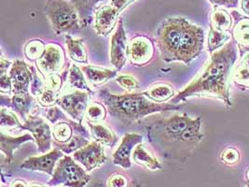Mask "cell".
I'll return each instance as SVG.
<instances>
[{"label":"cell","mask_w":249,"mask_h":187,"mask_svg":"<svg viewBox=\"0 0 249 187\" xmlns=\"http://www.w3.org/2000/svg\"><path fill=\"white\" fill-rule=\"evenodd\" d=\"M135 1L136 0H111V5L121 13V12L124 10L127 6H129L131 3Z\"/></svg>","instance_id":"b9f144b4"},{"label":"cell","mask_w":249,"mask_h":187,"mask_svg":"<svg viewBox=\"0 0 249 187\" xmlns=\"http://www.w3.org/2000/svg\"><path fill=\"white\" fill-rule=\"evenodd\" d=\"M133 180L121 172H114L107 177L106 187H130Z\"/></svg>","instance_id":"e575fe53"},{"label":"cell","mask_w":249,"mask_h":187,"mask_svg":"<svg viewBox=\"0 0 249 187\" xmlns=\"http://www.w3.org/2000/svg\"><path fill=\"white\" fill-rule=\"evenodd\" d=\"M155 55L154 42L144 35H136L128 42L127 58L129 62L136 66L143 67L147 65Z\"/></svg>","instance_id":"ba28073f"},{"label":"cell","mask_w":249,"mask_h":187,"mask_svg":"<svg viewBox=\"0 0 249 187\" xmlns=\"http://www.w3.org/2000/svg\"><path fill=\"white\" fill-rule=\"evenodd\" d=\"M90 143L89 140L83 136L80 135H74L73 138L67 143L64 144H56L57 148L60 149L65 154H73L74 152L79 151V149L83 148L84 146L88 145Z\"/></svg>","instance_id":"4dcf8cb0"},{"label":"cell","mask_w":249,"mask_h":187,"mask_svg":"<svg viewBox=\"0 0 249 187\" xmlns=\"http://www.w3.org/2000/svg\"><path fill=\"white\" fill-rule=\"evenodd\" d=\"M232 80L239 87L249 88V68L235 66L232 73Z\"/></svg>","instance_id":"d590c367"},{"label":"cell","mask_w":249,"mask_h":187,"mask_svg":"<svg viewBox=\"0 0 249 187\" xmlns=\"http://www.w3.org/2000/svg\"><path fill=\"white\" fill-rule=\"evenodd\" d=\"M68 82L69 86L76 90L87 92L89 94L92 93V90L89 83L87 82L84 77L83 71L75 64L71 65L70 69L68 70Z\"/></svg>","instance_id":"484cf974"},{"label":"cell","mask_w":249,"mask_h":187,"mask_svg":"<svg viewBox=\"0 0 249 187\" xmlns=\"http://www.w3.org/2000/svg\"><path fill=\"white\" fill-rule=\"evenodd\" d=\"M236 66L243 67V68H249V53H248L244 57H242L240 63Z\"/></svg>","instance_id":"f6af8a7d"},{"label":"cell","mask_w":249,"mask_h":187,"mask_svg":"<svg viewBox=\"0 0 249 187\" xmlns=\"http://www.w3.org/2000/svg\"><path fill=\"white\" fill-rule=\"evenodd\" d=\"M12 79V94H28L33 81V70L23 60H15L9 72Z\"/></svg>","instance_id":"5bb4252c"},{"label":"cell","mask_w":249,"mask_h":187,"mask_svg":"<svg viewBox=\"0 0 249 187\" xmlns=\"http://www.w3.org/2000/svg\"><path fill=\"white\" fill-rule=\"evenodd\" d=\"M84 75L86 76L88 82L91 83L92 86L102 85L104 83L108 82L109 80L113 79L117 76L116 70L103 69L99 67H93L91 65H86L81 68Z\"/></svg>","instance_id":"44dd1931"},{"label":"cell","mask_w":249,"mask_h":187,"mask_svg":"<svg viewBox=\"0 0 249 187\" xmlns=\"http://www.w3.org/2000/svg\"><path fill=\"white\" fill-rule=\"evenodd\" d=\"M46 119L55 125L60 121H64V120H68V118L64 114V112H62V110H60L57 106H53L50 108H47L45 112Z\"/></svg>","instance_id":"f35d334b"},{"label":"cell","mask_w":249,"mask_h":187,"mask_svg":"<svg viewBox=\"0 0 249 187\" xmlns=\"http://www.w3.org/2000/svg\"><path fill=\"white\" fill-rule=\"evenodd\" d=\"M35 141L31 134H23L19 137H12L1 132L0 135V151H1V166L10 165L14 159V152L18 150L23 143Z\"/></svg>","instance_id":"ac0fdd59"},{"label":"cell","mask_w":249,"mask_h":187,"mask_svg":"<svg viewBox=\"0 0 249 187\" xmlns=\"http://www.w3.org/2000/svg\"><path fill=\"white\" fill-rule=\"evenodd\" d=\"M241 9L249 17V0H241Z\"/></svg>","instance_id":"bcb514c9"},{"label":"cell","mask_w":249,"mask_h":187,"mask_svg":"<svg viewBox=\"0 0 249 187\" xmlns=\"http://www.w3.org/2000/svg\"><path fill=\"white\" fill-rule=\"evenodd\" d=\"M45 14L56 35H67L86 26L68 0H46Z\"/></svg>","instance_id":"5b68a950"},{"label":"cell","mask_w":249,"mask_h":187,"mask_svg":"<svg viewBox=\"0 0 249 187\" xmlns=\"http://www.w3.org/2000/svg\"><path fill=\"white\" fill-rule=\"evenodd\" d=\"M65 156V153L60 149L55 148L50 152L39 156H32L25 159L20 165V168L31 171L43 172L49 176L53 174L58 161Z\"/></svg>","instance_id":"4fadbf2b"},{"label":"cell","mask_w":249,"mask_h":187,"mask_svg":"<svg viewBox=\"0 0 249 187\" xmlns=\"http://www.w3.org/2000/svg\"><path fill=\"white\" fill-rule=\"evenodd\" d=\"M68 1L74 5V7L79 12L80 19L82 20V22L85 25H87L88 23H91L92 15L95 12V10L97 9L96 8L97 4L104 0H68Z\"/></svg>","instance_id":"83f0119b"},{"label":"cell","mask_w":249,"mask_h":187,"mask_svg":"<svg viewBox=\"0 0 249 187\" xmlns=\"http://www.w3.org/2000/svg\"><path fill=\"white\" fill-rule=\"evenodd\" d=\"M58 94L59 92L45 85L43 90L36 95V100L42 107L50 108L56 105L57 100L60 97Z\"/></svg>","instance_id":"836d02e7"},{"label":"cell","mask_w":249,"mask_h":187,"mask_svg":"<svg viewBox=\"0 0 249 187\" xmlns=\"http://www.w3.org/2000/svg\"><path fill=\"white\" fill-rule=\"evenodd\" d=\"M91 138L95 141L107 145L108 147H114L118 141V137L111 129L104 126L102 124H93L88 122Z\"/></svg>","instance_id":"603a6c76"},{"label":"cell","mask_w":249,"mask_h":187,"mask_svg":"<svg viewBox=\"0 0 249 187\" xmlns=\"http://www.w3.org/2000/svg\"><path fill=\"white\" fill-rule=\"evenodd\" d=\"M8 107L22 117L23 121H26L37 100H36L33 94L28 93L13 94L11 98L8 97Z\"/></svg>","instance_id":"d6986e66"},{"label":"cell","mask_w":249,"mask_h":187,"mask_svg":"<svg viewBox=\"0 0 249 187\" xmlns=\"http://www.w3.org/2000/svg\"><path fill=\"white\" fill-rule=\"evenodd\" d=\"M29 184H27L24 180L22 179H16L12 181L10 187H28Z\"/></svg>","instance_id":"ee69618b"},{"label":"cell","mask_w":249,"mask_h":187,"mask_svg":"<svg viewBox=\"0 0 249 187\" xmlns=\"http://www.w3.org/2000/svg\"><path fill=\"white\" fill-rule=\"evenodd\" d=\"M91 94L76 90L73 93L62 95L58 98L56 105L62 109L70 118L78 123L82 122L89 106Z\"/></svg>","instance_id":"9c48e42d"},{"label":"cell","mask_w":249,"mask_h":187,"mask_svg":"<svg viewBox=\"0 0 249 187\" xmlns=\"http://www.w3.org/2000/svg\"><path fill=\"white\" fill-rule=\"evenodd\" d=\"M118 12L112 5H104L98 7L94 12V29L99 36L109 35L116 24L119 23Z\"/></svg>","instance_id":"e0dca14e"},{"label":"cell","mask_w":249,"mask_h":187,"mask_svg":"<svg viewBox=\"0 0 249 187\" xmlns=\"http://www.w3.org/2000/svg\"></svg>","instance_id":"681fc988"},{"label":"cell","mask_w":249,"mask_h":187,"mask_svg":"<svg viewBox=\"0 0 249 187\" xmlns=\"http://www.w3.org/2000/svg\"><path fill=\"white\" fill-rule=\"evenodd\" d=\"M69 58L79 64H88V55L84 46V39L76 38L71 35H65Z\"/></svg>","instance_id":"7402d4cb"},{"label":"cell","mask_w":249,"mask_h":187,"mask_svg":"<svg viewBox=\"0 0 249 187\" xmlns=\"http://www.w3.org/2000/svg\"><path fill=\"white\" fill-rule=\"evenodd\" d=\"M144 94L147 98L157 103H164L176 95L173 86L163 82L152 85L147 90L144 91Z\"/></svg>","instance_id":"cb8c5ba5"},{"label":"cell","mask_w":249,"mask_h":187,"mask_svg":"<svg viewBox=\"0 0 249 187\" xmlns=\"http://www.w3.org/2000/svg\"><path fill=\"white\" fill-rule=\"evenodd\" d=\"M130 187H143L140 182H137V181H133L132 182V185Z\"/></svg>","instance_id":"c3c4849f"},{"label":"cell","mask_w":249,"mask_h":187,"mask_svg":"<svg viewBox=\"0 0 249 187\" xmlns=\"http://www.w3.org/2000/svg\"><path fill=\"white\" fill-rule=\"evenodd\" d=\"M210 25L219 31L229 33L232 28L233 20L231 15L225 10L215 8L210 15Z\"/></svg>","instance_id":"4316f807"},{"label":"cell","mask_w":249,"mask_h":187,"mask_svg":"<svg viewBox=\"0 0 249 187\" xmlns=\"http://www.w3.org/2000/svg\"><path fill=\"white\" fill-rule=\"evenodd\" d=\"M22 124L15 113L2 107L0 111V127L1 129H20Z\"/></svg>","instance_id":"d6a6232c"},{"label":"cell","mask_w":249,"mask_h":187,"mask_svg":"<svg viewBox=\"0 0 249 187\" xmlns=\"http://www.w3.org/2000/svg\"><path fill=\"white\" fill-rule=\"evenodd\" d=\"M201 128L200 117L175 114L151 124L147 128V138L156 150L162 151L163 155L181 159L188 157L203 140Z\"/></svg>","instance_id":"7a4b0ae2"},{"label":"cell","mask_w":249,"mask_h":187,"mask_svg":"<svg viewBox=\"0 0 249 187\" xmlns=\"http://www.w3.org/2000/svg\"><path fill=\"white\" fill-rule=\"evenodd\" d=\"M28 187H51V186H45V185H41V184H39V183H31V184H29V186Z\"/></svg>","instance_id":"7dc6e473"},{"label":"cell","mask_w":249,"mask_h":187,"mask_svg":"<svg viewBox=\"0 0 249 187\" xmlns=\"http://www.w3.org/2000/svg\"><path fill=\"white\" fill-rule=\"evenodd\" d=\"M86 118L93 124H101L107 118V107L99 102H91L87 108Z\"/></svg>","instance_id":"1f68e13d"},{"label":"cell","mask_w":249,"mask_h":187,"mask_svg":"<svg viewBox=\"0 0 249 187\" xmlns=\"http://www.w3.org/2000/svg\"><path fill=\"white\" fill-rule=\"evenodd\" d=\"M21 129L29 131L34 137L37 152L47 153L51 151L53 140V131L50 125L42 117L30 114L26 121H24Z\"/></svg>","instance_id":"52a82bcc"},{"label":"cell","mask_w":249,"mask_h":187,"mask_svg":"<svg viewBox=\"0 0 249 187\" xmlns=\"http://www.w3.org/2000/svg\"><path fill=\"white\" fill-rule=\"evenodd\" d=\"M230 35L228 32H222L214 28L210 25L209 35H208V42H207V51L210 54H213L215 51L226 44L227 40L230 39Z\"/></svg>","instance_id":"f546056e"},{"label":"cell","mask_w":249,"mask_h":187,"mask_svg":"<svg viewBox=\"0 0 249 187\" xmlns=\"http://www.w3.org/2000/svg\"><path fill=\"white\" fill-rule=\"evenodd\" d=\"M72 157L81 165L88 173L100 168L107 161L102 144L95 140L74 152Z\"/></svg>","instance_id":"8fae6325"},{"label":"cell","mask_w":249,"mask_h":187,"mask_svg":"<svg viewBox=\"0 0 249 187\" xmlns=\"http://www.w3.org/2000/svg\"><path fill=\"white\" fill-rule=\"evenodd\" d=\"M220 160L227 165H234L240 161V153L234 147H226L220 153Z\"/></svg>","instance_id":"8d00e7d4"},{"label":"cell","mask_w":249,"mask_h":187,"mask_svg":"<svg viewBox=\"0 0 249 187\" xmlns=\"http://www.w3.org/2000/svg\"><path fill=\"white\" fill-rule=\"evenodd\" d=\"M237 45L232 39L211 54L210 61L199 76L173 97V104L192 96L215 97L231 107L230 75L237 60Z\"/></svg>","instance_id":"6da1fadb"},{"label":"cell","mask_w":249,"mask_h":187,"mask_svg":"<svg viewBox=\"0 0 249 187\" xmlns=\"http://www.w3.org/2000/svg\"><path fill=\"white\" fill-rule=\"evenodd\" d=\"M0 92L6 94L12 92V79L8 73L0 74Z\"/></svg>","instance_id":"ab89813d"},{"label":"cell","mask_w":249,"mask_h":187,"mask_svg":"<svg viewBox=\"0 0 249 187\" xmlns=\"http://www.w3.org/2000/svg\"><path fill=\"white\" fill-rule=\"evenodd\" d=\"M97 95L108 112L127 127L138 123L150 114L178 111L182 107L173 103L154 102L147 98L144 92L115 94L107 89H100Z\"/></svg>","instance_id":"277c9868"},{"label":"cell","mask_w":249,"mask_h":187,"mask_svg":"<svg viewBox=\"0 0 249 187\" xmlns=\"http://www.w3.org/2000/svg\"><path fill=\"white\" fill-rule=\"evenodd\" d=\"M156 43L165 63L191 65L203 52L204 30L183 17H171L159 25Z\"/></svg>","instance_id":"3957f363"},{"label":"cell","mask_w":249,"mask_h":187,"mask_svg":"<svg viewBox=\"0 0 249 187\" xmlns=\"http://www.w3.org/2000/svg\"><path fill=\"white\" fill-rule=\"evenodd\" d=\"M91 177L73 157L66 154L57 163L53 174L48 182L51 187H86Z\"/></svg>","instance_id":"8992f818"},{"label":"cell","mask_w":249,"mask_h":187,"mask_svg":"<svg viewBox=\"0 0 249 187\" xmlns=\"http://www.w3.org/2000/svg\"><path fill=\"white\" fill-rule=\"evenodd\" d=\"M132 157L135 163L143 166L149 170L155 171L162 169V164L160 163V161L157 159V157H155L149 152L147 147L142 143H139L135 148Z\"/></svg>","instance_id":"ffe728a7"},{"label":"cell","mask_w":249,"mask_h":187,"mask_svg":"<svg viewBox=\"0 0 249 187\" xmlns=\"http://www.w3.org/2000/svg\"><path fill=\"white\" fill-rule=\"evenodd\" d=\"M12 63L8 61V60H5L4 58L0 59V74H6L8 73L7 71L12 68Z\"/></svg>","instance_id":"7bdbcfd3"},{"label":"cell","mask_w":249,"mask_h":187,"mask_svg":"<svg viewBox=\"0 0 249 187\" xmlns=\"http://www.w3.org/2000/svg\"><path fill=\"white\" fill-rule=\"evenodd\" d=\"M116 82L127 91H136L139 88V82L131 75H120L117 77Z\"/></svg>","instance_id":"74e56055"},{"label":"cell","mask_w":249,"mask_h":187,"mask_svg":"<svg viewBox=\"0 0 249 187\" xmlns=\"http://www.w3.org/2000/svg\"><path fill=\"white\" fill-rule=\"evenodd\" d=\"M128 40L125 31L124 20L120 18L119 23L117 24L116 31L114 33L111 41H110V50H109V58L110 63L116 70L123 69L127 61V49H128Z\"/></svg>","instance_id":"7c38bea8"},{"label":"cell","mask_w":249,"mask_h":187,"mask_svg":"<svg viewBox=\"0 0 249 187\" xmlns=\"http://www.w3.org/2000/svg\"><path fill=\"white\" fill-rule=\"evenodd\" d=\"M212 6L215 8H236L239 4V0H208Z\"/></svg>","instance_id":"60d3db41"},{"label":"cell","mask_w":249,"mask_h":187,"mask_svg":"<svg viewBox=\"0 0 249 187\" xmlns=\"http://www.w3.org/2000/svg\"><path fill=\"white\" fill-rule=\"evenodd\" d=\"M46 50V44L43 40L35 38L28 40L23 47V54L25 58L31 62H37L42 57Z\"/></svg>","instance_id":"f1b7e54d"},{"label":"cell","mask_w":249,"mask_h":187,"mask_svg":"<svg viewBox=\"0 0 249 187\" xmlns=\"http://www.w3.org/2000/svg\"><path fill=\"white\" fill-rule=\"evenodd\" d=\"M143 136L137 133L125 134L121 141V144L117 148L112 156L114 165L119 166L124 169H130L132 168L131 155L139 143H142Z\"/></svg>","instance_id":"9a60e30c"},{"label":"cell","mask_w":249,"mask_h":187,"mask_svg":"<svg viewBox=\"0 0 249 187\" xmlns=\"http://www.w3.org/2000/svg\"><path fill=\"white\" fill-rule=\"evenodd\" d=\"M231 15L233 20L231 34L237 45L242 58L249 53V17L242 15L237 11H232Z\"/></svg>","instance_id":"2e32d148"},{"label":"cell","mask_w":249,"mask_h":187,"mask_svg":"<svg viewBox=\"0 0 249 187\" xmlns=\"http://www.w3.org/2000/svg\"><path fill=\"white\" fill-rule=\"evenodd\" d=\"M66 65V55L63 47L54 42L46 44L42 57L36 62L37 70L44 78L51 74H56L63 70Z\"/></svg>","instance_id":"30bf717a"},{"label":"cell","mask_w":249,"mask_h":187,"mask_svg":"<svg viewBox=\"0 0 249 187\" xmlns=\"http://www.w3.org/2000/svg\"><path fill=\"white\" fill-rule=\"evenodd\" d=\"M76 121L72 120H64L60 121L53 125V140L56 144H64L67 143L69 140L73 138L75 135V129H74V124Z\"/></svg>","instance_id":"d4e9b609"}]
</instances>
